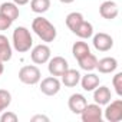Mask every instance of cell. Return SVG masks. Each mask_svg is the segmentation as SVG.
Here are the masks:
<instances>
[{
  "mask_svg": "<svg viewBox=\"0 0 122 122\" xmlns=\"http://www.w3.org/2000/svg\"><path fill=\"white\" fill-rule=\"evenodd\" d=\"M32 30L39 36V39L42 42H46V43H50L56 39V27L45 17L39 16L36 17L33 22H32Z\"/></svg>",
  "mask_w": 122,
  "mask_h": 122,
  "instance_id": "6da1fadb",
  "label": "cell"
},
{
  "mask_svg": "<svg viewBox=\"0 0 122 122\" xmlns=\"http://www.w3.org/2000/svg\"><path fill=\"white\" fill-rule=\"evenodd\" d=\"M33 46V37L30 35V30L25 26H19L13 30V47L19 53L29 52Z\"/></svg>",
  "mask_w": 122,
  "mask_h": 122,
  "instance_id": "7a4b0ae2",
  "label": "cell"
},
{
  "mask_svg": "<svg viewBox=\"0 0 122 122\" xmlns=\"http://www.w3.org/2000/svg\"><path fill=\"white\" fill-rule=\"evenodd\" d=\"M42 79V72L35 65H26L19 71V81L25 85H36Z\"/></svg>",
  "mask_w": 122,
  "mask_h": 122,
  "instance_id": "3957f363",
  "label": "cell"
},
{
  "mask_svg": "<svg viewBox=\"0 0 122 122\" xmlns=\"http://www.w3.org/2000/svg\"><path fill=\"white\" fill-rule=\"evenodd\" d=\"M50 55H52V50L45 43H40L37 46H35L30 52V59L32 62L36 63V65H43V63H47L49 59H50Z\"/></svg>",
  "mask_w": 122,
  "mask_h": 122,
  "instance_id": "277c9868",
  "label": "cell"
},
{
  "mask_svg": "<svg viewBox=\"0 0 122 122\" xmlns=\"http://www.w3.org/2000/svg\"><path fill=\"white\" fill-rule=\"evenodd\" d=\"M103 116V111L98 103H88L81 112V119L83 122H101Z\"/></svg>",
  "mask_w": 122,
  "mask_h": 122,
  "instance_id": "5b68a950",
  "label": "cell"
},
{
  "mask_svg": "<svg viewBox=\"0 0 122 122\" xmlns=\"http://www.w3.org/2000/svg\"><path fill=\"white\" fill-rule=\"evenodd\" d=\"M47 71L52 76H62L68 69H69V63H68V60L62 56H55L52 59H49V62H47Z\"/></svg>",
  "mask_w": 122,
  "mask_h": 122,
  "instance_id": "8992f818",
  "label": "cell"
},
{
  "mask_svg": "<svg viewBox=\"0 0 122 122\" xmlns=\"http://www.w3.org/2000/svg\"><path fill=\"white\" fill-rule=\"evenodd\" d=\"M103 116L109 122H119L122 119V99H116L113 102H108L103 111Z\"/></svg>",
  "mask_w": 122,
  "mask_h": 122,
  "instance_id": "52a82bcc",
  "label": "cell"
},
{
  "mask_svg": "<svg viewBox=\"0 0 122 122\" xmlns=\"http://www.w3.org/2000/svg\"><path fill=\"white\" fill-rule=\"evenodd\" d=\"M60 85H62V82H60L56 76L45 78V79H42V82H40V92L45 93L46 96H55V95L59 93Z\"/></svg>",
  "mask_w": 122,
  "mask_h": 122,
  "instance_id": "ba28073f",
  "label": "cell"
},
{
  "mask_svg": "<svg viewBox=\"0 0 122 122\" xmlns=\"http://www.w3.org/2000/svg\"><path fill=\"white\" fill-rule=\"evenodd\" d=\"M93 47L99 52H108L113 47V39L111 35L108 33H103V32H99L93 36Z\"/></svg>",
  "mask_w": 122,
  "mask_h": 122,
  "instance_id": "9c48e42d",
  "label": "cell"
},
{
  "mask_svg": "<svg viewBox=\"0 0 122 122\" xmlns=\"http://www.w3.org/2000/svg\"><path fill=\"white\" fill-rule=\"evenodd\" d=\"M99 15L106 20H113L119 15V7L113 0H106L99 6Z\"/></svg>",
  "mask_w": 122,
  "mask_h": 122,
  "instance_id": "30bf717a",
  "label": "cell"
},
{
  "mask_svg": "<svg viewBox=\"0 0 122 122\" xmlns=\"http://www.w3.org/2000/svg\"><path fill=\"white\" fill-rule=\"evenodd\" d=\"M86 105H88V101H86V98L82 93H73V95H71V98L68 101L69 109L73 113H76V115H81V112L83 111V108Z\"/></svg>",
  "mask_w": 122,
  "mask_h": 122,
  "instance_id": "8fae6325",
  "label": "cell"
},
{
  "mask_svg": "<svg viewBox=\"0 0 122 122\" xmlns=\"http://www.w3.org/2000/svg\"><path fill=\"white\" fill-rule=\"evenodd\" d=\"M116 68H118V60L111 56L99 59L96 63V69L99 71V73H112L116 71Z\"/></svg>",
  "mask_w": 122,
  "mask_h": 122,
  "instance_id": "7c38bea8",
  "label": "cell"
},
{
  "mask_svg": "<svg viewBox=\"0 0 122 122\" xmlns=\"http://www.w3.org/2000/svg\"><path fill=\"white\" fill-rule=\"evenodd\" d=\"M112 99V93L111 89L108 86H96L93 89V101L98 105H106L108 102H111Z\"/></svg>",
  "mask_w": 122,
  "mask_h": 122,
  "instance_id": "4fadbf2b",
  "label": "cell"
},
{
  "mask_svg": "<svg viewBox=\"0 0 122 122\" xmlns=\"http://www.w3.org/2000/svg\"><path fill=\"white\" fill-rule=\"evenodd\" d=\"M79 82H81L83 91H86V92H92L96 86H99V76H98L96 73L86 72V75L82 76Z\"/></svg>",
  "mask_w": 122,
  "mask_h": 122,
  "instance_id": "5bb4252c",
  "label": "cell"
},
{
  "mask_svg": "<svg viewBox=\"0 0 122 122\" xmlns=\"http://www.w3.org/2000/svg\"><path fill=\"white\" fill-rule=\"evenodd\" d=\"M12 55H13V50H12V45H10L7 36L0 35V60L3 63L9 62L12 59Z\"/></svg>",
  "mask_w": 122,
  "mask_h": 122,
  "instance_id": "9a60e30c",
  "label": "cell"
},
{
  "mask_svg": "<svg viewBox=\"0 0 122 122\" xmlns=\"http://www.w3.org/2000/svg\"><path fill=\"white\" fill-rule=\"evenodd\" d=\"M0 13L5 15V16H7L12 22H15L19 17L20 10H19V6L15 5L13 2H5V3L0 5Z\"/></svg>",
  "mask_w": 122,
  "mask_h": 122,
  "instance_id": "2e32d148",
  "label": "cell"
},
{
  "mask_svg": "<svg viewBox=\"0 0 122 122\" xmlns=\"http://www.w3.org/2000/svg\"><path fill=\"white\" fill-rule=\"evenodd\" d=\"M62 83L66 86V88H73V86H76L78 83H79V81H81V73L76 71V69H68L62 76Z\"/></svg>",
  "mask_w": 122,
  "mask_h": 122,
  "instance_id": "e0dca14e",
  "label": "cell"
},
{
  "mask_svg": "<svg viewBox=\"0 0 122 122\" xmlns=\"http://www.w3.org/2000/svg\"><path fill=\"white\" fill-rule=\"evenodd\" d=\"M78 63H79V68L81 69H83V71H86V72H92L93 69H96V63H98V59H96V56L93 55V53H88V55H85L83 57H81L79 60H78Z\"/></svg>",
  "mask_w": 122,
  "mask_h": 122,
  "instance_id": "ac0fdd59",
  "label": "cell"
},
{
  "mask_svg": "<svg viewBox=\"0 0 122 122\" xmlns=\"http://www.w3.org/2000/svg\"><path fill=\"white\" fill-rule=\"evenodd\" d=\"M73 33H75L78 37H81V39H89V37L93 36V26H92V23L83 20V22L75 29Z\"/></svg>",
  "mask_w": 122,
  "mask_h": 122,
  "instance_id": "d6986e66",
  "label": "cell"
},
{
  "mask_svg": "<svg viewBox=\"0 0 122 122\" xmlns=\"http://www.w3.org/2000/svg\"><path fill=\"white\" fill-rule=\"evenodd\" d=\"M89 52H91V47L86 42H75L73 46H72V55L76 60H79L81 57H83Z\"/></svg>",
  "mask_w": 122,
  "mask_h": 122,
  "instance_id": "ffe728a7",
  "label": "cell"
},
{
  "mask_svg": "<svg viewBox=\"0 0 122 122\" xmlns=\"http://www.w3.org/2000/svg\"><path fill=\"white\" fill-rule=\"evenodd\" d=\"M85 19H83V15L82 13H79V12H72V13H69L68 16H66V26L72 30V32H75V29L83 22Z\"/></svg>",
  "mask_w": 122,
  "mask_h": 122,
  "instance_id": "44dd1931",
  "label": "cell"
},
{
  "mask_svg": "<svg viewBox=\"0 0 122 122\" xmlns=\"http://www.w3.org/2000/svg\"><path fill=\"white\" fill-rule=\"evenodd\" d=\"M49 7H50V0H30V9L37 15L46 13Z\"/></svg>",
  "mask_w": 122,
  "mask_h": 122,
  "instance_id": "7402d4cb",
  "label": "cell"
},
{
  "mask_svg": "<svg viewBox=\"0 0 122 122\" xmlns=\"http://www.w3.org/2000/svg\"><path fill=\"white\" fill-rule=\"evenodd\" d=\"M10 103H12L10 92L6 91V89H0V112H3L5 109H7Z\"/></svg>",
  "mask_w": 122,
  "mask_h": 122,
  "instance_id": "603a6c76",
  "label": "cell"
},
{
  "mask_svg": "<svg viewBox=\"0 0 122 122\" xmlns=\"http://www.w3.org/2000/svg\"><path fill=\"white\" fill-rule=\"evenodd\" d=\"M112 85L115 88V92L118 96H122V72H118L113 79H112Z\"/></svg>",
  "mask_w": 122,
  "mask_h": 122,
  "instance_id": "cb8c5ba5",
  "label": "cell"
},
{
  "mask_svg": "<svg viewBox=\"0 0 122 122\" xmlns=\"http://www.w3.org/2000/svg\"><path fill=\"white\" fill-rule=\"evenodd\" d=\"M17 115L15 112H10V111H3L2 116H0V122H17Z\"/></svg>",
  "mask_w": 122,
  "mask_h": 122,
  "instance_id": "d4e9b609",
  "label": "cell"
},
{
  "mask_svg": "<svg viewBox=\"0 0 122 122\" xmlns=\"http://www.w3.org/2000/svg\"><path fill=\"white\" fill-rule=\"evenodd\" d=\"M12 20L7 17V16H5V15H2L0 13V30H7V29H10V26H12Z\"/></svg>",
  "mask_w": 122,
  "mask_h": 122,
  "instance_id": "484cf974",
  "label": "cell"
},
{
  "mask_svg": "<svg viewBox=\"0 0 122 122\" xmlns=\"http://www.w3.org/2000/svg\"><path fill=\"white\" fill-rule=\"evenodd\" d=\"M32 122H37V121H43V122H49V118L46 116V115H35V116H32V119H30Z\"/></svg>",
  "mask_w": 122,
  "mask_h": 122,
  "instance_id": "4316f807",
  "label": "cell"
},
{
  "mask_svg": "<svg viewBox=\"0 0 122 122\" xmlns=\"http://www.w3.org/2000/svg\"><path fill=\"white\" fill-rule=\"evenodd\" d=\"M29 2H30V0H13V3L17 5V6H25V5H27Z\"/></svg>",
  "mask_w": 122,
  "mask_h": 122,
  "instance_id": "83f0119b",
  "label": "cell"
},
{
  "mask_svg": "<svg viewBox=\"0 0 122 122\" xmlns=\"http://www.w3.org/2000/svg\"><path fill=\"white\" fill-rule=\"evenodd\" d=\"M3 72H5V65H3V62L0 60V76L3 75Z\"/></svg>",
  "mask_w": 122,
  "mask_h": 122,
  "instance_id": "f1b7e54d",
  "label": "cell"
},
{
  "mask_svg": "<svg viewBox=\"0 0 122 122\" xmlns=\"http://www.w3.org/2000/svg\"><path fill=\"white\" fill-rule=\"evenodd\" d=\"M60 3H65V5H69V3H73L75 0H59Z\"/></svg>",
  "mask_w": 122,
  "mask_h": 122,
  "instance_id": "f546056e",
  "label": "cell"
}]
</instances>
